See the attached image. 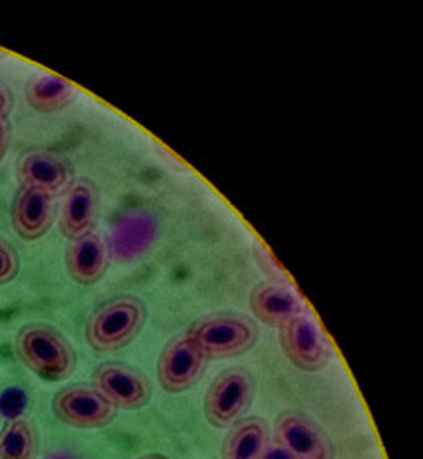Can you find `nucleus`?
Masks as SVG:
<instances>
[{"mask_svg": "<svg viewBox=\"0 0 423 459\" xmlns=\"http://www.w3.org/2000/svg\"><path fill=\"white\" fill-rule=\"evenodd\" d=\"M144 324L146 306L134 296H118L91 314L85 337L95 351H117L133 343Z\"/></svg>", "mask_w": 423, "mask_h": 459, "instance_id": "f03ea898", "label": "nucleus"}, {"mask_svg": "<svg viewBox=\"0 0 423 459\" xmlns=\"http://www.w3.org/2000/svg\"><path fill=\"white\" fill-rule=\"evenodd\" d=\"M16 353L30 371L44 381H64L75 371L77 357L72 343L44 324H30L16 335Z\"/></svg>", "mask_w": 423, "mask_h": 459, "instance_id": "f257e3e1", "label": "nucleus"}, {"mask_svg": "<svg viewBox=\"0 0 423 459\" xmlns=\"http://www.w3.org/2000/svg\"><path fill=\"white\" fill-rule=\"evenodd\" d=\"M8 146H10V131L6 126V121L0 123V162H3V158L8 152Z\"/></svg>", "mask_w": 423, "mask_h": 459, "instance_id": "aec40b11", "label": "nucleus"}, {"mask_svg": "<svg viewBox=\"0 0 423 459\" xmlns=\"http://www.w3.org/2000/svg\"><path fill=\"white\" fill-rule=\"evenodd\" d=\"M99 213V194L89 179L72 182L64 192L62 209H59V231L69 241L95 231Z\"/></svg>", "mask_w": 423, "mask_h": 459, "instance_id": "9b49d317", "label": "nucleus"}, {"mask_svg": "<svg viewBox=\"0 0 423 459\" xmlns=\"http://www.w3.org/2000/svg\"><path fill=\"white\" fill-rule=\"evenodd\" d=\"M10 111H13V95L6 87L0 85V123L6 121Z\"/></svg>", "mask_w": 423, "mask_h": 459, "instance_id": "6ab92c4d", "label": "nucleus"}, {"mask_svg": "<svg viewBox=\"0 0 423 459\" xmlns=\"http://www.w3.org/2000/svg\"><path fill=\"white\" fill-rule=\"evenodd\" d=\"M65 266L69 276L82 286H95L103 281L108 271V248L105 238L91 231L75 241H69Z\"/></svg>", "mask_w": 423, "mask_h": 459, "instance_id": "ddd939ff", "label": "nucleus"}, {"mask_svg": "<svg viewBox=\"0 0 423 459\" xmlns=\"http://www.w3.org/2000/svg\"><path fill=\"white\" fill-rule=\"evenodd\" d=\"M270 446L268 426L260 418H246L229 432L223 444V459H262Z\"/></svg>", "mask_w": 423, "mask_h": 459, "instance_id": "dca6fc26", "label": "nucleus"}, {"mask_svg": "<svg viewBox=\"0 0 423 459\" xmlns=\"http://www.w3.org/2000/svg\"><path fill=\"white\" fill-rule=\"evenodd\" d=\"M16 178L22 187L57 195L72 186V168L62 156L49 151H28L18 160Z\"/></svg>", "mask_w": 423, "mask_h": 459, "instance_id": "9d476101", "label": "nucleus"}, {"mask_svg": "<svg viewBox=\"0 0 423 459\" xmlns=\"http://www.w3.org/2000/svg\"><path fill=\"white\" fill-rule=\"evenodd\" d=\"M36 447V430L24 418H14L0 430V459H34Z\"/></svg>", "mask_w": 423, "mask_h": 459, "instance_id": "f3484780", "label": "nucleus"}, {"mask_svg": "<svg viewBox=\"0 0 423 459\" xmlns=\"http://www.w3.org/2000/svg\"><path fill=\"white\" fill-rule=\"evenodd\" d=\"M281 351L301 371L315 373L324 368L331 357V347L325 333L307 309L278 327Z\"/></svg>", "mask_w": 423, "mask_h": 459, "instance_id": "39448f33", "label": "nucleus"}, {"mask_svg": "<svg viewBox=\"0 0 423 459\" xmlns=\"http://www.w3.org/2000/svg\"><path fill=\"white\" fill-rule=\"evenodd\" d=\"M20 258L13 245L0 238V286L10 284L18 276Z\"/></svg>", "mask_w": 423, "mask_h": 459, "instance_id": "a211bd4d", "label": "nucleus"}, {"mask_svg": "<svg viewBox=\"0 0 423 459\" xmlns=\"http://www.w3.org/2000/svg\"><path fill=\"white\" fill-rule=\"evenodd\" d=\"M93 386L117 411H138L152 398L148 378L125 363H103L95 368Z\"/></svg>", "mask_w": 423, "mask_h": 459, "instance_id": "6e6552de", "label": "nucleus"}, {"mask_svg": "<svg viewBox=\"0 0 423 459\" xmlns=\"http://www.w3.org/2000/svg\"><path fill=\"white\" fill-rule=\"evenodd\" d=\"M262 459H294L291 457L286 450H281V447L276 444V446H268L264 455H262Z\"/></svg>", "mask_w": 423, "mask_h": 459, "instance_id": "412c9836", "label": "nucleus"}, {"mask_svg": "<svg viewBox=\"0 0 423 459\" xmlns=\"http://www.w3.org/2000/svg\"><path fill=\"white\" fill-rule=\"evenodd\" d=\"M140 459H168L166 455H160V454H152V455H144V457H140Z\"/></svg>", "mask_w": 423, "mask_h": 459, "instance_id": "4be33fe9", "label": "nucleus"}, {"mask_svg": "<svg viewBox=\"0 0 423 459\" xmlns=\"http://www.w3.org/2000/svg\"><path fill=\"white\" fill-rule=\"evenodd\" d=\"M77 89L52 74H38L26 85V103L36 113L64 111L75 101Z\"/></svg>", "mask_w": 423, "mask_h": 459, "instance_id": "2eb2a0df", "label": "nucleus"}, {"mask_svg": "<svg viewBox=\"0 0 423 459\" xmlns=\"http://www.w3.org/2000/svg\"><path fill=\"white\" fill-rule=\"evenodd\" d=\"M54 219V195L32 187L20 189L13 204V213H10L13 229L20 238L38 241V238H42L52 229Z\"/></svg>", "mask_w": 423, "mask_h": 459, "instance_id": "f8f14e48", "label": "nucleus"}, {"mask_svg": "<svg viewBox=\"0 0 423 459\" xmlns=\"http://www.w3.org/2000/svg\"><path fill=\"white\" fill-rule=\"evenodd\" d=\"M207 359H227L246 353L258 339L256 325L240 316H213L201 319L187 333Z\"/></svg>", "mask_w": 423, "mask_h": 459, "instance_id": "7ed1b4c3", "label": "nucleus"}, {"mask_svg": "<svg viewBox=\"0 0 423 459\" xmlns=\"http://www.w3.org/2000/svg\"><path fill=\"white\" fill-rule=\"evenodd\" d=\"M276 444L294 459H333L325 432L299 412H284L278 418Z\"/></svg>", "mask_w": 423, "mask_h": 459, "instance_id": "1a4fd4ad", "label": "nucleus"}, {"mask_svg": "<svg viewBox=\"0 0 423 459\" xmlns=\"http://www.w3.org/2000/svg\"><path fill=\"white\" fill-rule=\"evenodd\" d=\"M207 355L189 335L169 342L160 355L158 381L168 393H184L195 386L205 373Z\"/></svg>", "mask_w": 423, "mask_h": 459, "instance_id": "0eeeda50", "label": "nucleus"}, {"mask_svg": "<svg viewBox=\"0 0 423 459\" xmlns=\"http://www.w3.org/2000/svg\"><path fill=\"white\" fill-rule=\"evenodd\" d=\"M250 309L260 319L262 324L270 327H280L291 317L306 312L299 296L294 292V288L281 282H264L258 284L250 292Z\"/></svg>", "mask_w": 423, "mask_h": 459, "instance_id": "4468645a", "label": "nucleus"}, {"mask_svg": "<svg viewBox=\"0 0 423 459\" xmlns=\"http://www.w3.org/2000/svg\"><path fill=\"white\" fill-rule=\"evenodd\" d=\"M54 412L64 424L82 430L105 428L115 420L117 408L95 386L73 385L54 396Z\"/></svg>", "mask_w": 423, "mask_h": 459, "instance_id": "423d86ee", "label": "nucleus"}, {"mask_svg": "<svg viewBox=\"0 0 423 459\" xmlns=\"http://www.w3.org/2000/svg\"><path fill=\"white\" fill-rule=\"evenodd\" d=\"M255 381L246 368L233 367L211 383L205 396V416L211 426L229 428L253 404Z\"/></svg>", "mask_w": 423, "mask_h": 459, "instance_id": "20e7f679", "label": "nucleus"}]
</instances>
